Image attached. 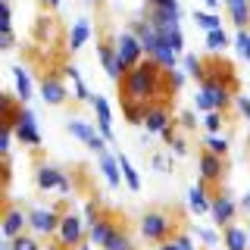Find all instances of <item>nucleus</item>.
Listing matches in <instances>:
<instances>
[{
	"mask_svg": "<svg viewBox=\"0 0 250 250\" xmlns=\"http://www.w3.org/2000/svg\"><path fill=\"white\" fill-rule=\"evenodd\" d=\"M222 175H225L222 156H216L213 150H203L200 153V178L207 185H216V182H222Z\"/></svg>",
	"mask_w": 250,
	"mask_h": 250,
	"instance_id": "9b49d317",
	"label": "nucleus"
},
{
	"mask_svg": "<svg viewBox=\"0 0 250 250\" xmlns=\"http://www.w3.org/2000/svg\"><path fill=\"white\" fill-rule=\"evenodd\" d=\"M247 234H250V231H247Z\"/></svg>",
	"mask_w": 250,
	"mask_h": 250,
	"instance_id": "8fccbe9b",
	"label": "nucleus"
},
{
	"mask_svg": "<svg viewBox=\"0 0 250 250\" xmlns=\"http://www.w3.org/2000/svg\"><path fill=\"white\" fill-rule=\"evenodd\" d=\"M153 28H156V25H153ZM156 35H160V38H163V41H166V44H169L175 53H182V50H185V38H182V28H178V25L156 28Z\"/></svg>",
	"mask_w": 250,
	"mask_h": 250,
	"instance_id": "b1692460",
	"label": "nucleus"
},
{
	"mask_svg": "<svg viewBox=\"0 0 250 250\" xmlns=\"http://www.w3.org/2000/svg\"><path fill=\"white\" fill-rule=\"evenodd\" d=\"M225 6H229L234 25L247 28V22H250V0H225Z\"/></svg>",
	"mask_w": 250,
	"mask_h": 250,
	"instance_id": "4be33fe9",
	"label": "nucleus"
},
{
	"mask_svg": "<svg viewBox=\"0 0 250 250\" xmlns=\"http://www.w3.org/2000/svg\"><path fill=\"white\" fill-rule=\"evenodd\" d=\"M147 6L156 10V6H178V0H147Z\"/></svg>",
	"mask_w": 250,
	"mask_h": 250,
	"instance_id": "58836bf2",
	"label": "nucleus"
},
{
	"mask_svg": "<svg viewBox=\"0 0 250 250\" xmlns=\"http://www.w3.org/2000/svg\"><path fill=\"white\" fill-rule=\"evenodd\" d=\"M207 150H213L216 156H225V150H229V141H222V138L209 135V138H207Z\"/></svg>",
	"mask_w": 250,
	"mask_h": 250,
	"instance_id": "473e14b6",
	"label": "nucleus"
},
{
	"mask_svg": "<svg viewBox=\"0 0 250 250\" xmlns=\"http://www.w3.org/2000/svg\"><path fill=\"white\" fill-rule=\"evenodd\" d=\"M169 147H172V153H178V156H182V153H188V150H185V138H175Z\"/></svg>",
	"mask_w": 250,
	"mask_h": 250,
	"instance_id": "ea45409f",
	"label": "nucleus"
},
{
	"mask_svg": "<svg viewBox=\"0 0 250 250\" xmlns=\"http://www.w3.org/2000/svg\"><path fill=\"white\" fill-rule=\"evenodd\" d=\"M229 104H231V91L216 88V84H200L197 97H194V106H197L200 113H222Z\"/></svg>",
	"mask_w": 250,
	"mask_h": 250,
	"instance_id": "20e7f679",
	"label": "nucleus"
},
{
	"mask_svg": "<svg viewBox=\"0 0 250 250\" xmlns=\"http://www.w3.org/2000/svg\"><path fill=\"white\" fill-rule=\"evenodd\" d=\"M119 169H122V175H125V185H128L131 191H138V188H141V178H138L135 166H131V163L125 160V153H119Z\"/></svg>",
	"mask_w": 250,
	"mask_h": 250,
	"instance_id": "bb28decb",
	"label": "nucleus"
},
{
	"mask_svg": "<svg viewBox=\"0 0 250 250\" xmlns=\"http://www.w3.org/2000/svg\"><path fill=\"white\" fill-rule=\"evenodd\" d=\"M91 241H97L104 250H135V247H131V241H128V231H125L122 225L104 219V216L91 225Z\"/></svg>",
	"mask_w": 250,
	"mask_h": 250,
	"instance_id": "f03ea898",
	"label": "nucleus"
},
{
	"mask_svg": "<svg viewBox=\"0 0 250 250\" xmlns=\"http://www.w3.org/2000/svg\"><path fill=\"white\" fill-rule=\"evenodd\" d=\"M203 3H207L209 10H216V6H219V0H203Z\"/></svg>",
	"mask_w": 250,
	"mask_h": 250,
	"instance_id": "c03bdc74",
	"label": "nucleus"
},
{
	"mask_svg": "<svg viewBox=\"0 0 250 250\" xmlns=\"http://www.w3.org/2000/svg\"><path fill=\"white\" fill-rule=\"evenodd\" d=\"M116 53H119L125 69H135L138 62H144V44L138 41L135 31H122V35L116 38Z\"/></svg>",
	"mask_w": 250,
	"mask_h": 250,
	"instance_id": "0eeeda50",
	"label": "nucleus"
},
{
	"mask_svg": "<svg viewBox=\"0 0 250 250\" xmlns=\"http://www.w3.org/2000/svg\"><path fill=\"white\" fill-rule=\"evenodd\" d=\"M60 222H62V216L57 213V209H31L28 213V225L35 229L38 234H53V231H60Z\"/></svg>",
	"mask_w": 250,
	"mask_h": 250,
	"instance_id": "1a4fd4ad",
	"label": "nucleus"
},
{
	"mask_svg": "<svg viewBox=\"0 0 250 250\" xmlns=\"http://www.w3.org/2000/svg\"><path fill=\"white\" fill-rule=\"evenodd\" d=\"M203 84L229 88V91L234 94V88H238V78H234L231 62H225V60H209V62H203Z\"/></svg>",
	"mask_w": 250,
	"mask_h": 250,
	"instance_id": "423d86ee",
	"label": "nucleus"
},
{
	"mask_svg": "<svg viewBox=\"0 0 250 250\" xmlns=\"http://www.w3.org/2000/svg\"><path fill=\"white\" fill-rule=\"evenodd\" d=\"M203 128H207L209 135H216V131L222 128V113H207V119H203Z\"/></svg>",
	"mask_w": 250,
	"mask_h": 250,
	"instance_id": "c9c22d12",
	"label": "nucleus"
},
{
	"mask_svg": "<svg viewBox=\"0 0 250 250\" xmlns=\"http://www.w3.org/2000/svg\"><path fill=\"white\" fill-rule=\"evenodd\" d=\"M97 57H100V62H104L106 75L113 78V82H122L128 69L122 66V60H119V53H116V47H113V44H106V41H100V44H97Z\"/></svg>",
	"mask_w": 250,
	"mask_h": 250,
	"instance_id": "9d476101",
	"label": "nucleus"
},
{
	"mask_svg": "<svg viewBox=\"0 0 250 250\" xmlns=\"http://www.w3.org/2000/svg\"><path fill=\"white\" fill-rule=\"evenodd\" d=\"M62 172L53 169V166H41L38 169V188H44V191H50V188H60L62 185Z\"/></svg>",
	"mask_w": 250,
	"mask_h": 250,
	"instance_id": "5701e85b",
	"label": "nucleus"
},
{
	"mask_svg": "<svg viewBox=\"0 0 250 250\" xmlns=\"http://www.w3.org/2000/svg\"><path fill=\"white\" fill-rule=\"evenodd\" d=\"M41 3H44V6H57L60 0H41Z\"/></svg>",
	"mask_w": 250,
	"mask_h": 250,
	"instance_id": "a18cd8bd",
	"label": "nucleus"
},
{
	"mask_svg": "<svg viewBox=\"0 0 250 250\" xmlns=\"http://www.w3.org/2000/svg\"><path fill=\"white\" fill-rule=\"evenodd\" d=\"M0 250H10V241H6V244H3V247H0Z\"/></svg>",
	"mask_w": 250,
	"mask_h": 250,
	"instance_id": "49530a36",
	"label": "nucleus"
},
{
	"mask_svg": "<svg viewBox=\"0 0 250 250\" xmlns=\"http://www.w3.org/2000/svg\"><path fill=\"white\" fill-rule=\"evenodd\" d=\"M222 238H225V250H247L250 247V234L234 222L222 229Z\"/></svg>",
	"mask_w": 250,
	"mask_h": 250,
	"instance_id": "f3484780",
	"label": "nucleus"
},
{
	"mask_svg": "<svg viewBox=\"0 0 250 250\" xmlns=\"http://www.w3.org/2000/svg\"><path fill=\"white\" fill-rule=\"evenodd\" d=\"M160 250H194V247H191V241H188V238H182V234H178V238H172V241H166V244H160Z\"/></svg>",
	"mask_w": 250,
	"mask_h": 250,
	"instance_id": "f704fd0d",
	"label": "nucleus"
},
{
	"mask_svg": "<svg viewBox=\"0 0 250 250\" xmlns=\"http://www.w3.org/2000/svg\"><path fill=\"white\" fill-rule=\"evenodd\" d=\"M91 104H94V113H97V122H100V135H104L106 141L113 138V119H109V104H106V97H91Z\"/></svg>",
	"mask_w": 250,
	"mask_h": 250,
	"instance_id": "a211bd4d",
	"label": "nucleus"
},
{
	"mask_svg": "<svg viewBox=\"0 0 250 250\" xmlns=\"http://www.w3.org/2000/svg\"><path fill=\"white\" fill-rule=\"evenodd\" d=\"M185 69H188V75H194L203 84V62L194 57V53H188V57H185Z\"/></svg>",
	"mask_w": 250,
	"mask_h": 250,
	"instance_id": "c85d7f7f",
	"label": "nucleus"
},
{
	"mask_svg": "<svg viewBox=\"0 0 250 250\" xmlns=\"http://www.w3.org/2000/svg\"><path fill=\"white\" fill-rule=\"evenodd\" d=\"M57 241L62 250H78L84 244V222L78 213H66L60 222V231H57Z\"/></svg>",
	"mask_w": 250,
	"mask_h": 250,
	"instance_id": "39448f33",
	"label": "nucleus"
},
{
	"mask_svg": "<svg viewBox=\"0 0 250 250\" xmlns=\"http://www.w3.org/2000/svg\"><path fill=\"white\" fill-rule=\"evenodd\" d=\"M166 82H169V88L178 94L182 84H185V72H178V69H166Z\"/></svg>",
	"mask_w": 250,
	"mask_h": 250,
	"instance_id": "72a5a7b5",
	"label": "nucleus"
},
{
	"mask_svg": "<svg viewBox=\"0 0 250 250\" xmlns=\"http://www.w3.org/2000/svg\"><path fill=\"white\" fill-rule=\"evenodd\" d=\"M194 22H197L200 28H207V31H216L219 25H222V22H219V16H216V13H200V10L194 13Z\"/></svg>",
	"mask_w": 250,
	"mask_h": 250,
	"instance_id": "cd10ccee",
	"label": "nucleus"
},
{
	"mask_svg": "<svg viewBox=\"0 0 250 250\" xmlns=\"http://www.w3.org/2000/svg\"><path fill=\"white\" fill-rule=\"evenodd\" d=\"M234 203L229 200V194H216V200H213V207H209V213H213V219H216V225H231V219H234Z\"/></svg>",
	"mask_w": 250,
	"mask_h": 250,
	"instance_id": "dca6fc26",
	"label": "nucleus"
},
{
	"mask_svg": "<svg viewBox=\"0 0 250 250\" xmlns=\"http://www.w3.org/2000/svg\"><path fill=\"white\" fill-rule=\"evenodd\" d=\"M69 131H72L78 141H84V144H88L91 150H97V156H100V153H106V138H97V131H94L88 122L72 119V122H69Z\"/></svg>",
	"mask_w": 250,
	"mask_h": 250,
	"instance_id": "f8f14e48",
	"label": "nucleus"
},
{
	"mask_svg": "<svg viewBox=\"0 0 250 250\" xmlns=\"http://www.w3.org/2000/svg\"><path fill=\"white\" fill-rule=\"evenodd\" d=\"M194 122H197L194 113H182V125H185V128H194Z\"/></svg>",
	"mask_w": 250,
	"mask_h": 250,
	"instance_id": "a19ab883",
	"label": "nucleus"
},
{
	"mask_svg": "<svg viewBox=\"0 0 250 250\" xmlns=\"http://www.w3.org/2000/svg\"><path fill=\"white\" fill-rule=\"evenodd\" d=\"M141 234L147 241H156V244H166V241L175 238V219L163 209H150V213L141 216Z\"/></svg>",
	"mask_w": 250,
	"mask_h": 250,
	"instance_id": "7ed1b4c3",
	"label": "nucleus"
},
{
	"mask_svg": "<svg viewBox=\"0 0 250 250\" xmlns=\"http://www.w3.org/2000/svg\"><path fill=\"white\" fill-rule=\"evenodd\" d=\"M241 209H244V213H250V191H247V197L241 200Z\"/></svg>",
	"mask_w": 250,
	"mask_h": 250,
	"instance_id": "37998d69",
	"label": "nucleus"
},
{
	"mask_svg": "<svg viewBox=\"0 0 250 250\" xmlns=\"http://www.w3.org/2000/svg\"><path fill=\"white\" fill-rule=\"evenodd\" d=\"M225 44H229V35H225L222 28L207 31V47H209V50H219V47H225Z\"/></svg>",
	"mask_w": 250,
	"mask_h": 250,
	"instance_id": "7c9ffc66",
	"label": "nucleus"
},
{
	"mask_svg": "<svg viewBox=\"0 0 250 250\" xmlns=\"http://www.w3.org/2000/svg\"><path fill=\"white\" fill-rule=\"evenodd\" d=\"M119 97L122 106H153V104H169L172 88L166 82V69L156 60L147 57L144 62H138L135 69H128L125 78L119 82Z\"/></svg>",
	"mask_w": 250,
	"mask_h": 250,
	"instance_id": "f257e3e1",
	"label": "nucleus"
},
{
	"mask_svg": "<svg viewBox=\"0 0 250 250\" xmlns=\"http://www.w3.org/2000/svg\"><path fill=\"white\" fill-rule=\"evenodd\" d=\"M172 125V113H169V104H153L147 109V119H144V128L147 131H166Z\"/></svg>",
	"mask_w": 250,
	"mask_h": 250,
	"instance_id": "2eb2a0df",
	"label": "nucleus"
},
{
	"mask_svg": "<svg viewBox=\"0 0 250 250\" xmlns=\"http://www.w3.org/2000/svg\"><path fill=\"white\" fill-rule=\"evenodd\" d=\"M247 250H250V247H247Z\"/></svg>",
	"mask_w": 250,
	"mask_h": 250,
	"instance_id": "3c124183",
	"label": "nucleus"
},
{
	"mask_svg": "<svg viewBox=\"0 0 250 250\" xmlns=\"http://www.w3.org/2000/svg\"><path fill=\"white\" fill-rule=\"evenodd\" d=\"M0 47H3V50H10V47H13V35H0Z\"/></svg>",
	"mask_w": 250,
	"mask_h": 250,
	"instance_id": "79ce46f5",
	"label": "nucleus"
},
{
	"mask_svg": "<svg viewBox=\"0 0 250 250\" xmlns=\"http://www.w3.org/2000/svg\"><path fill=\"white\" fill-rule=\"evenodd\" d=\"M100 169H104V175H106V185H109V188H116V185L122 182L119 160H113L109 153H100Z\"/></svg>",
	"mask_w": 250,
	"mask_h": 250,
	"instance_id": "412c9836",
	"label": "nucleus"
},
{
	"mask_svg": "<svg viewBox=\"0 0 250 250\" xmlns=\"http://www.w3.org/2000/svg\"><path fill=\"white\" fill-rule=\"evenodd\" d=\"M10 250H41V247H38L35 238H28V234H19L16 241H10Z\"/></svg>",
	"mask_w": 250,
	"mask_h": 250,
	"instance_id": "2f4dec72",
	"label": "nucleus"
},
{
	"mask_svg": "<svg viewBox=\"0 0 250 250\" xmlns=\"http://www.w3.org/2000/svg\"><path fill=\"white\" fill-rule=\"evenodd\" d=\"M244 57H247V60H250V47H247V50H244Z\"/></svg>",
	"mask_w": 250,
	"mask_h": 250,
	"instance_id": "de8ad7c7",
	"label": "nucleus"
},
{
	"mask_svg": "<svg viewBox=\"0 0 250 250\" xmlns=\"http://www.w3.org/2000/svg\"><path fill=\"white\" fill-rule=\"evenodd\" d=\"M78 250H91V247H88V244H82V247H78Z\"/></svg>",
	"mask_w": 250,
	"mask_h": 250,
	"instance_id": "09e8293b",
	"label": "nucleus"
},
{
	"mask_svg": "<svg viewBox=\"0 0 250 250\" xmlns=\"http://www.w3.org/2000/svg\"><path fill=\"white\" fill-rule=\"evenodd\" d=\"M88 38H91V25H88V22H75V28L69 31V47L78 50V47L88 41Z\"/></svg>",
	"mask_w": 250,
	"mask_h": 250,
	"instance_id": "a878e982",
	"label": "nucleus"
},
{
	"mask_svg": "<svg viewBox=\"0 0 250 250\" xmlns=\"http://www.w3.org/2000/svg\"><path fill=\"white\" fill-rule=\"evenodd\" d=\"M13 131H16V138H19L22 144H28V147H38V144H41V135H38V125H35V113H31L28 106L19 109Z\"/></svg>",
	"mask_w": 250,
	"mask_h": 250,
	"instance_id": "6e6552de",
	"label": "nucleus"
},
{
	"mask_svg": "<svg viewBox=\"0 0 250 250\" xmlns=\"http://www.w3.org/2000/svg\"><path fill=\"white\" fill-rule=\"evenodd\" d=\"M66 75H69V78H72V82H75V94H78V97H82V100H91V91L84 88V82H82V75H78V69L66 66Z\"/></svg>",
	"mask_w": 250,
	"mask_h": 250,
	"instance_id": "c756f323",
	"label": "nucleus"
},
{
	"mask_svg": "<svg viewBox=\"0 0 250 250\" xmlns=\"http://www.w3.org/2000/svg\"><path fill=\"white\" fill-rule=\"evenodd\" d=\"M197 238L203 241V244H209V247H216V244H219V234H216V231H209V229H197Z\"/></svg>",
	"mask_w": 250,
	"mask_h": 250,
	"instance_id": "e433bc0d",
	"label": "nucleus"
},
{
	"mask_svg": "<svg viewBox=\"0 0 250 250\" xmlns=\"http://www.w3.org/2000/svg\"><path fill=\"white\" fill-rule=\"evenodd\" d=\"M234 104H238V109L244 113V119L250 122V100H247V97H234Z\"/></svg>",
	"mask_w": 250,
	"mask_h": 250,
	"instance_id": "4c0bfd02",
	"label": "nucleus"
},
{
	"mask_svg": "<svg viewBox=\"0 0 250 250\" xmlns=\"http://www.w3.org/2000/svg\"><path fill=\"white\" fill-rule=\"evenodd\" d=\"M22 229H25V213L16 209L13 203H6V209H3V238L16 241L22 234Z\"/></svg>",
	"mask_w": 250,
	"mask_h": 250,
	"instance_id": "4468645a",
	"label": "nucleus"
},
{
	"mask_svg": "<svg viewBox=\"0 0 250 250\" xmlns=\"http://www.w3.org/2000/svg\"><path fill=\"white\" fill-rule=\"evenodd\" d=\"M188 207H191L194 213H207V209L213 207V200L207 197V182H200L197 188H191V194H188Z\"/></svg>",
	"mask_w": 250,
	"mask_h": 250,
	"instance_id": "aec40b11",
	"label": "nucleus"
},
{
	"mask_svg": "<svg viewBox=\"0 0 250 250\" xmlns=\"http://www.w3.org/2000/svg\"><path fill=\"white\" fill-rule=\"evenodd\" d=\"M13 75H16V94H19V100H31V78H28V72L22 66H16Z\"/></svg>",
	"mask_w": 250,
	"mask_h": 250,
	"instance_id": "393cba45",
	"label": "nucleus"
},
{
	"mask_svg": "<svg viewBox=\"0 0 250 250\" xmlns=\"http://www.w3.org/2000/svg\"><path fill=\"white\" fill-rule=\"evenodd\" d=\"M178 16H182L178 6H156V10H150V25H156V28L178 25Z\"/></svg>",
	"mask_w": 250,
	"mask_h": 250,
	"instance_id": "6ab92c4d",
	"label": "nucleus"
},
{
	"mask_svg": "<svg viewBox=\"0 0 250 250\" xmlns=\"http://www.w3.org/2000/svg\"><path fill=\"white\" fill-rule=\"evenodd\" d=\"M41 97L47 100V104H53V106H60V104H66V84H62V78L60 75H44L41 78Z\"/></svg>",
	"mask_w": 250,
	"mask_h": 250,
	"instance_id": "ddd939ff",
	"label": "nucleus"
}]
</instances>
